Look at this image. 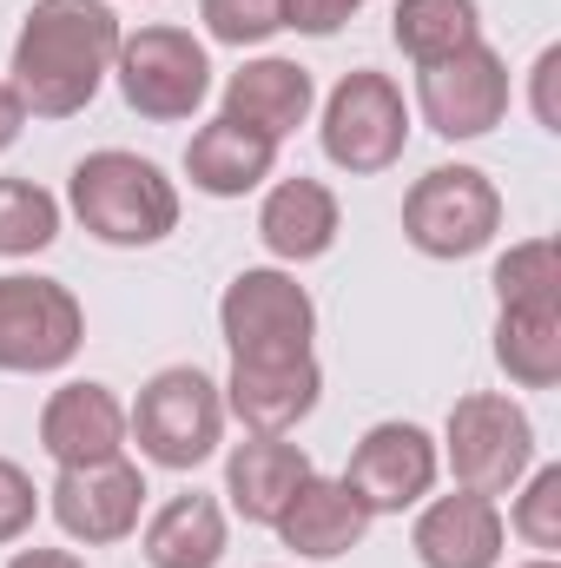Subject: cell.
Masks as SVG:
<instances>
[{"mask_svg": "<svg viewBox=\"0 0 561 568\" xmlns=\"http://www.w3.org/2000/svg\"><path fill=\"white\" fill-rule=\"evenodd\" d=\"M33 516H40V489H33V476H27L20 463L0 456V542H20V536L33 529Z\"/></svg>", "mask_w": 561, "mask_h": 568, "instance_id": "cell-28", "label": "cell"}, {"mask_svg": "<svg viewBox=\"0 0 561 568\" xmlns=\"http://www.w3.org/2000/svg\"><path fill=\"white\" fill-rule=\"evenodd\" d=\"M40 449L60 469L120 456L126 449V404L106 384H60L47 397V410H40Z\"/></svg>", "mask_w": 561, "mask_h": 568, "instance_id": "cell-15", "label": "cell"}, {"mask_svg": "<svg viewBox=\"0 0 561 568\" xmlns=\"http://www.w3.org/2000/svg\"><path fill=\"white\" fill-rule=\"evenodd\" d=\"M67 205H73V219H80L100 245H126V252L159 245V239L178 232V185H172L152 159L120 152V145L86 152V159L73 165Z\"/></svg>", "mask_w": 561, "mask_h": 568, "instance_id": "cell-2", "label": "cell"}, {"mask_svg": "<svg viewBox=\"0 0 561 568\" xmlns=\"http://www.w3.org/2000/svg\"><path fill=\"white\" fill-rule=\"evenodd\" d=\"M225 509L212 496H172L145 523V562L152 568H218L225 562Z\"/></svg>", "mask_w": 561, "mask_h": 568, "instance_id": "cell-21", "label": "cell"}, {"mask_svg": "<svg viewBox=\"0 0 561 568\" xmlns=\"http://www.w3.org/2000/svg\"><path fill=\"white\" fill-rule=\"evenodd\" d=\"M364 0H284V27H297V33H337L350 13H357Z\"/></svg>", "mask_w": 561, "mask_h": 568, "instance_id": "cell-29", "label": "cell"}, {"mask_svg": "<svg viewBox=\"0 0 561 568\" xmlns=\"http://www.w3.org/2000/svg\"><path fill=\"white\" fill-rule=\"evenodd\" d=\"M324 159L344 165L350 179H370V172H390L410 145V106H404V87L390 73H344L324 100Z\"/></svg>", "mask_w": 561, "mask_h": 568, "instance_id": "cell-4", "label": "cell"}, {"mask_svg": "<svg viewBox=\"0 0 561 568\" xmlns=\"http://www.w3.org/2000/svg\"><path fill=\"white\" fill-rule=\"evenodd\" d=\"M120 13L106 0H33L13 33V93L33 120H73L93 106L120 60Z\"/></svg>", "mask_w": 561, "mask_h": 568, "instance_id": "cell-1", "label": "cell"}, {"mask_svg": "<svg viewBox=\"0 0 561 568\" xmlns=\"http://www.w3.org/2000/svg\"><path fill=\"white\" fill-rule=\"evenodd\" d=\"M496 297L502 304H561V252L555 239H522L496 258Z\"/></svg>", "mask_w": 561, "mask_h": 568, "instance_id": "cell-25", "label": "cell"}, {"mask_svg": "<svg viewBox=\"0 0 561 568\" xmlns=\"http://www.w3.org/2000/svg\"><path fill=\"white\" fill-rule=\"evenodd\" d=\"M7 568H86L73 549H20Z\"/></svg>", "mask_w": 561, "mask_h": 568, "instance_id": "cell-32", "label": "cell"}, {"mask_svg": "<svg viewBox=\"0 0 561 568\" xmlns=\"http://www.w3.org/2000/svg\"><path fill=\"white\" fill-rule=\"evenodd\" d=\"M317 390H324V371L317 357H232V377H225V410L252 436H284L317 410Z\"/></svg>", "mask_w": 561, "mask_h": 568, "instance_id": "cell-13", "label": "cell"}, {"mask_svg": "<svg viewBox=\"0 0 561 568\" xmlns=\"http://www.w3.org/2000/svg\"><path fill=\"white\" fill-rule=\"evenodd\" d=\"M502 509L496 496H476V489H456V496H436L410 529V549L422 568H496L502 562Z\"/></svg>", "mask_w": 561, "mask_h": 568, "instance_id": "cell-14", "label": "cell"}, {"mask_svg": "<svg viewBox=\"0 0 561 568\" xmlns=\"http://www.w3.org/2000/svg\"><path fill=\"white\" fill-rule=\"evenodd\" d=\"M47 496H53V523H60L73 542H126V536L140 529L145 476H140V463L106 456V463L60 469Z\"/></svg>", "mask_w": 561, "mask_h": 568, "instance_id": "cell-12", "label": "cell"}, {"mask_svg": "<svg viewBox=\"0 0 561 568\" xmlns=\"http://www.w3.org/2000/svg\"><path fill=\"white\" fill-rule=\"evenodd\" d=\"M390 33L417 67H436L482 40V13H476V0H397Z\"/></svg>", "mask_w": 561, "mask_h": 568, "instance_id": "cell-23", "label": "cell"}, {"mask_svg": "<svg viewBox=\"0 0 561 568\" xmlns=\"http://www.w3.org/2000/svg\"><path fill=\"white\" fill-rule=\"evenodd\" d=\"M272 165H278V140H265V133H252V126H238V120H212V126H198L192 145H185V172H192V185L198 192H212V199H245V192H258L265 179H272Z\"/></svg>", "mask_w": 561, "mask_h": 568, "instance_id": "cell-20", "label": "cell"}, {"mask_svg": "<svg viewBox=\"0 0 561 568\" xmlns=\"http://www.w3.org/2000/svg\"><path fill=\"white\" fill-rule=\"evenodd\" d=\"M502 232V192L476 165H436L404 199V239L422 258H476Z\"/></svg>", "mask_w": 561, "mask_h": 568, "instance_id": "cell-6", "label": "cell"}, {"mask_svg": "<svg viewBox=\"0 0 561 568\" xmlns=\"http://www.w3.org/2000/svg\"><path fill=\"white\" fill-rule=\"evenodd\" d=\"M555 80H561V47H542V60H536V120H542L549 133H561Z\"/></svg>", "mask_w": 561, "mask_h": 568, "instance_id": "cell-30", "label": "cell"}, {"mask_svg": "<svg viewBox=\"0 0 561 568\" xmlns=\"http://www.w3.org/2000/svg\"><path fill=\"white\" fill-rule=\"evenodd\" d=\"M337 232H344V212H337V192L324 179H304V172L297 179H278L265 192V205H258V239H265V252L284 258V265L324 258L337 245Z\"/></svg>", "mask_w": 561, "mask_h": 568, "instance_id": "cell-17", "label": "cell"}, {"mask_svg": "<svg viewBox=\"0 0 561 568\" xmlns=\"http://www.w3.org/2000/svg\"><path fill=\"white\" fill-rule=\"evenodd\" d=\"M218 331H225L232 357H304L310 337H317V304L290 272L252 265V272H238L225 284Z\"/></svg>", "mask_w": 561, "mask_h": 568, "instance_id": "cell-8", "label": "cell"}, {"mask_svg": "<svg viewBox=\"0 0 561 568\" xmlns=\"http://www.w3.org/2000/svg\"><path fill=\"white\" fill-rule=\"evenodd\" d=\"M126 436H140L145 463L159 469H198L225 436V397L198 364H172L126 410Z\"/></svg>", "mask_w": 561, "mask_h": 568, "instance_id": "cell-3", "label": "cell"}, {"mask_svg": "<svg viewBox=\"0 0 561 568\" xmlns=\"http://www.w3.org/2000/svg\"><path fill=\"white\" fill-rule=\"evenodd\" d=\"M310 106H317L310 67L278 60V53L245 60V67L225 80V120H238V126H252V133H265V140H290V133L310 120Z\"/></svg>", "mask_w": 561, "mask_h": 568, "instance_id": "cell-16", "label": "cell"}, {"mask_svg": "<svg viewBox=\"0 0 561 568\" xmlns=\"http://www.w3.org/2000/svg\"><path fill=\"white\" fill-rule=\"evenodd\" d=\"M436 469H442V449L422 424H377L350 449L344 483L370 516H404L436 489Z\"/></svg>", "mask_w": 561, "mask_h": 568, "instance_id": "cell-11", "label": "cell"}, {"mask_svg": "<svg viewBox=\"0 0 561 568\" xmlns=\"http://www.w3.org/2000/svg\"><path fill=\"white\" fill-rule=\"evenodd\" d=\"M60 239V199L33 179H0V258H33Z\"/></svg>", "mask_w": 561, "mask_h": 568, "instance_id": "cell-24", "label": "cell"}, {"mask_svg": "<svg viewBox=\"0 0 561 568\" xmlns=\"http://www.w3.org/2000/svg\"><path fill=\"white\" fill-rule=\"evenodd\" d=\"M442 456L456 469V489H476V496H509L529 463H536V424L516 397L502 390H476L449 410L442 429Z\"/></svg>", "mask_w": 561, "mask_h": 568, "instance_id": "cell-5", "label": "cell"}, {"mask_svg": "<svg viewBox=\"0 0 561 568\" xmlns=\"http://www.w3.org/2000/svg\"><path fill=\"white\" fill-rule=\"evenodd\" d=\"M516 536L542 556L561 549V463H542L536 476H522V496H516Z\"/></svg>", "mask_w": 561, "mask_h": 568, "instance_id": "cell-27", "label": "cell"}, {"mask_svg": "<svg viewBox=\"0 0 561 568\" xmlns=\"http://www.w3.org/2000/svg\"><path fill=\"white\" fill-rule=\"evenodd\" d=\"M496 364L522 390L561 384V304H502V317H496Z\"/></svg>", "mask_w": 561, "mask_h": 568, "instance_id": "cell-22", "label": "cell"}, {"mask_svg": "<svg viewBox=\"0 0 561 568\" xmlns=\"http://www.w3.org/2000/svg\"><path fill=\"white\" fill-rule=\"evenodd\" d=\"M120 93L140 120H192L212 93V60L185 27H140L120 40Z\"/></svg>", "mask_w": 561, "mask_h": 568, "instance_id": "cell-9", "label": "cell"}, {"mask_svg": "<svg viewBox=\"0 0 561 568\" xmlns=\"http://www.w3.org/2000/svg\"><path fill=\"white\" fill-rule=\"evenodd\" d=\"M370 523H377V516L350 496L344 476H337V483H330V476H310L272 529L284 536V549H297V556H310V562H337V556H350V549L370 536Z\"/></svg>", "mask_w": 561, "mask_h": 568, "instance_id": "cell-18", "label": "cell"}, {"mask_svg": "<svg viewBox=\"0 0 561 568\" xmlns=\"http://www.w3.org/2000/svg\"><path fill=\"white\" fill-rule=\"evenodd\" d=\"M522 568H555V562H549V556H542V562H522Z\"/></svg>", "mask_w": 561, "mask_h": 568, "instance_id": "cell-33", "label": "cell"}, {"mask_svg": "<svg viewBox=\"0 0 561 568\" xmlns=\"http://www.w3.org/2000/svg\"><path fill=\"white\" fill-rule=\"evenodd\" d=\"M198 20L218 47H265L284 33V0H198Z\"/></svg>", "mask_w": 561, "mask_h": 568, "instance_id": "cell-26", "label": "cell"}, {"mask_svg": "<svg viewBox=\"0 0 561 568\" xmlns=\"http://www.w3.org/2000/svg\"><path fill=\"white\" fill-rule=\"evenodd\" d=\"M80 344H86V311L60 278H27V272L0 278V371L40 377L73 364Z\"/></svg>", "mask_w": 561, "mask_h": 568, "instance_id": "cell-7", "label": "cell"}, {"mask_svg": "<svg viewBox=\"0 0 561 568\" xmlns=\"http://www.w3.org/2000/svg\"><path fill=\"white\" fill-rule=\"evenodd\" d=\"M20 126H27V106H20V93H13V87L0 80V152L20 140Z\"/></svg>", "mask_w": 561, "mask_h": 568, "instance_id": "cell-31", "label": "cell"}, {"mask_svg": "<svg viewBox=\"0 0 561 568\" xmlns=\"http://www.w3.org/2000/svg\"><path fill=\"white\" fill-rule=\"evenodd\" d=\"M417 106L436 140H482L509 113V60L496 47H462L417 73Z\"/></svg>", "mask_w": 561, "mask_h": 568, "instance_id": "cell-10", "label": "cell"}, {"mask_svg": "<svg viewBox=\"0 0 561 568\" xmlns=\"http://www.w3.org/2000/svg\"><path fill=\"white\" fill-rule=\"evenodd\" d=\"M317 469H310V456L297 449V443H284V436H252V443H238L232 456H225V496H232V509L245 516V523H258V529H272L284 509H290V496L310 483Z\"/></svg>", "mask_w": 561, "mask_h": 568, "instance_id": "cell-19", "label": "cell"}]
</instances>
